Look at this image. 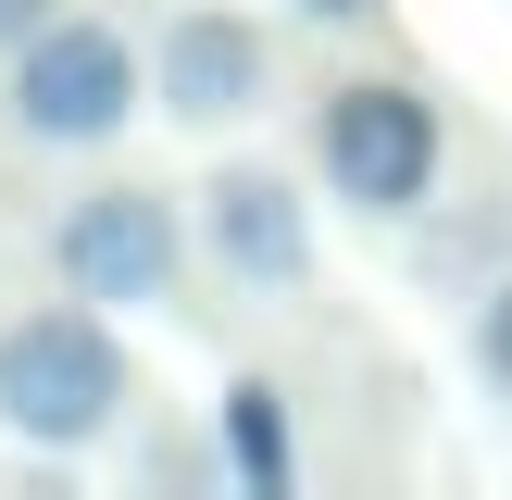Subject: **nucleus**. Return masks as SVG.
I'll return each instance as SVG.
<instances>
[{"mask_svg":"<svg viewBox=\"0 0 512 500\" xmlns=\"http://www.w3.org/2000/svg\"><path fill=\"white\" fill-rule=\"evenodd\" d=\"M50 275H63L75 300H100V313H163V300L188 288V213H175L163 188H138V175L75 188L63 213H50Z\"/></svg>","mask_w":512,"mask_h":500,"instance_id":"nucleus-4","label":"nucleus"},{"mask_svg":"<svg viewBox=\"0 0 512 500\" xmlns=\"http://www.w3.org/2000/svg\"><path fill=\"white\" fill-rule=\"evenodd\" d=\"M50 13H63V0H0V63H13V50H25V38H38V25H50Z\"/></svg>","mask_w":512,"mask_h":500,"instance_id":"nucleus-9","label":"nucleus"},{"mask_svg":"<svg viewBox=\"0 0 512 500\" xmlns=\"http://www.w3.org/2000/svg\"><path fill=\"white\" fill-rule=\"evenodd\" d=\"M200 250H213L250 300H300L313 288V200H300V175L213 163V188H200Z\"/></svg>","mask_w":512,"mask_h":500,"instance_id":"nucleus-6","label":"nucleus"},{"mask_svg":"<svg viewBox=\"0 0 512 500\" xmlns=\"http://www.w3.org/2000/svg\"><path fill=\"white\" fill-rule=\"evenodd\" d=\"M288 13H300V25H363L375 0H288Z\"/></svg>","mask_w":512,"mask_h":500,"instance_id":"nucleus-10","label":"nucleus"},{"mask_svg":"<svg viewBox=\"0 0 512 500\" xmlns=\"http://www.w3.org/2000/svg\"><path fill=\"white\" fill-rule=\"evenodd\" d=\"M25 150H113L125 125L150 113V50L125 38L113 13H50L38 38L13 50V88H0Z\"/></svg>","mask_w":512,"mask_h":500,"instance_id":"nucleus-3","label":"nucleus"},{"mask_svg":"<svg viewBox=\"0 0 512 500\" xmlns=\"http://www.w3.org/2000/svg\"><path fill=\"white\" fill-rule=\"evenodd\" d=\"M213 425H225V488H250V500L300 488V425H288V388H275V375H238Z\"/></svg>","mask_w":512,"mask_h":500,"instance_id":"nucleus-7","label":"nucleus"},{"mask_svg":"<svg viewBox=\"0 0 512 500\" xmlns=\"http://www.w3.org/2000/svg\"><path fill=\"white\" fill-rule=\"evenodd\" d=\"M438 163H450V125L438 100L413 88V75H338L313 113V175L338 213L363 225H413L425 200H438Z\"/></svg>","mask_w":512,"mask_h":500,"instance_id":"nucleus-2","label":"nucleus"},{"mask_svg":"<svg viewBox=\"0 0 512 500\" xmlns=\"http://www.w3.org/2000/svg\"><path fill=\"white\" fill-rule=\"evenodd\" d=\"M463 350H475V375H488V388L512 400V275H500L488 300H475V338H463Z\"/></svg>","mask_w":512,"mask_h":500,"instance_id":"nucleus-8","label":"nucleus"},{"mask_svg":"<svg viewBox=\"0 0 512 500\" xmlns=\"http://www.w3.org/2000/svg\"><path fill=\"white\" fill-rule=\"evenodd\" d=\"M138 413V350L113 338L100 300H38V313L0 325V438L25 450H100Z\"/></svg>","mask_w":512,"mask_h":500,"instance_id":"nucleus-1","label":"nucleus"},{"mask_svg":"<svg viewBox=\"0 0 512 500\" xmlns=\"http://www.w3.org/2000/svg\"><path fill=\"white\" fill-rule=\"evenodd\" d=\"M263 100H275V38L238 13V0L163 13V38H150V113H175V125H250Z\"/></svg>","mask_w":512,"mask_h":500,"instance_id":"nucleus-5","label":"nucleus"}]
</instances>
